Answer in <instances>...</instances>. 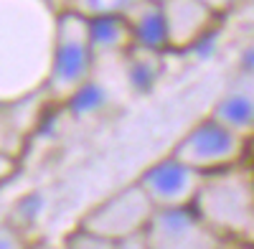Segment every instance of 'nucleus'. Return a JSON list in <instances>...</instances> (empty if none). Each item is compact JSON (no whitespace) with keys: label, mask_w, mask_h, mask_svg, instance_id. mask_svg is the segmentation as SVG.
<instances>
[{"label":"nucleus","mask_w":254,"mask_h":249,"mask_svg":"<svg viewBox=\"0 0 254 249\" xmlns=\"http://www.w3.org/2000/svg\"><path fill=\"white\" fill-rule=\"evenodd\" d=\"M56 15L54 0H0V105L44 94Z\"/></svg>","instance_id":"1"},{"label":"nucleus","mask_w":254,"mask_h":249,"mask_svg":"<svg viewBox=\"0 0 254 249\" xmlns=\"http://www.w3.org/2000/svg\"><path fill=\"white\" fill-rule=\"evenodd\" d=\"M190 209L224 242L254 247V158L206 173Z\"/></svg>","instance_id":"2"},{"label":"nucleus","mask_w":254,"mask_h":249,"mask_svg":"<svg viewBox=\"0 0 254 249\" xmlns=\"http://www.w3.org/2000/svg\"><path fill=\"white\" fill-rule=\"evenodd\" d=\"M97 54L89 36V20L74 10H59L51 64L44 94L51 105H66V102L94 79Z\"/></svg>","instance_id":"3"},{"label":"nucleus","mask_w":254,"mask_h":249,"mask_svg":"<svg viewBox=\"0 0 254 249\" xmlns=\"http://www.w3.org/2000/svg\"><path fill=\"white\" fill-rule=\"evenodd\" d=\"M249 145L252 140L231 132L214 117H203L176 142L171 155L190 165L201 176H206V173H216L247 160Z\"/></svg>","instance_id":"4"},{"label":"nucleus","mask_w":254,"mask_h":249,"mask_svg":"<svg viewBox=\"0 0 254 249\" xmlns=\"http://www.w3.org/2000/svg\"><path fill=\"white\" fill-rule=\"evenodd\" d=\"M153 216H155L153 201L145 196L140 183L132 181L130 186H125L117 193L107 196L102 203H97L94 209H89L79 219L76 226L102 239L122 242L142 234Z\"/></svg>","instance_id":"5"},{"label":"nucleus","mask_w":254,"mask_h":249,"mask_svg":"<svg viewBox=\"0 0 254 249\" xmlns=\"http://www.w3.org/2000/svg\"><path fill=\"white\" fill-rule=\"evenodd\" d=\"M203 176L193 171L190 165L181 163L173 155H165L137 176L140 188L153 201L155 211H176L190 209L201 188Z\"/></svg>","instance_id":"6"},{"label":"nucleus","mask_w":254,"mask_h":249,"mask_svg":"<svg viewBox=\"0 0 254 249\" xmlns=\"http://www.w3.org/2000/svg\"><path fill=\"white\" fill-rule=\"evenodd\" d=\"M147 249H224V242L193 209L155 211L145 229Z\"/></svg>","instance_id":"7"},{"label":"nucleus","mask_w":254,"mask_h":249,"mask_svg":"<svg viewBox=\"0 0 254 249\" xmlns=\"http://www.w3.org/2000/svg\"><path fill=\"white\" fill-rule=\"evenodd\" d=\"M168 51H193L216 31L221 15L203 0H160Z\"/></svg>","instance_id":"8"},{"label":"nucleus","mask_w":254,"mask_h":249,"mask_svg":"<svg viewBox=\"0 0 254 249\" xmlns=\"http://www.w3.org/2000/svg\"><path fill=\"white\" fill-rule=\"evenodd\" d=\"M208 117H214L231 132L254 142V74L237 71V76L214 102Z\"/></svg>","instance_id":"9"},{"label":"nucleus","mask_w":254,"mask_h":249,"mask_svg":"<svg viewBox=\"0 0 254 249\" xmlns=\"http://www.w3.org/2000/svg\"><path fill=\"white\" fill-rule=\"evenodd\" d=\"M125 18H127V23H130V31H132V46L168 54L160 0H137V3L127 10Z\"/></svg>","instance_id":"10"},{"label":"nucleus","mask_w":254,"mask_h":249,"mask_svg":"<svg viewBox=\"0 0 254 249\" xmlns=\"http://www.w3.org/2000/svg\"><path fill=\"white\" fill-rule=\"evenodd\" d=\"M89 20V36L97 59L125 56L132 49V31L125 15H97Z\"/></svg>","instance_id":"11"},{"label":"nucleus","mask_w":254,"mask_h":249,"mask_svg":"<svg viewBox=\"0 0 254 249\" xmlns=\"http://www.w3.org/2000/svg\"><path fill=\"white\" fill-rule=\"evenodd\" d=\"M38 97H44V94H36L31 99L15 102V105H0V153L20 158L23 142L31 132V122L20 120V115H23Z\"/></svg>","instance_id":"12"},{"label":"nucleus","mask_w":254,"mask_h":249,"mask_svg":"<svg viewBox=\"0 0 254 249\" xmlns=\"http://www.w3.org/2000/svg\"><path fill=\"white\" fill-rule=\"evenodd\" d=\"M163 56L165 51H150V49H137L132 46L122 59H125V71L135 92H150L155 81L163 76Z\"/></svg>","instance_id":"13"},{"label":"nucleus","mask_w":254,"mask_h":249,"mask_svg":"<svg viewBox=\"0 0 254 249\" xmlns=\"http://www.w3.org/2000/svg\"><path fill=\"white\" fill-rule=\"evenodd\" d=\"M137 0H59V10H74L84 18L97 15H127Z\"/></svg>","instance_id":"14"},{"label":"nucleus","mask_w":254,"mask_h":249,"mask_svg":"<svg viewBox=\"0 0 254 249\" xmlns=\"http://www.w3.org/2000/svg\"><path fill=\"white\" fill-rule=\"evenodd\" d=\"M104 102H107V94H104V89H99L97 81L92 79L89 84L81 87L64 107L74 110L76 115H89V112H97L99 107H104Z\"/></svg>","instance_id":"15"},{"label":"nucleus","mask_w":254,"mask_h":249,"mask_svg":"<svg viewBox=\"0 0 254 249\" xmlns=\"http://www.w3.org/2000/svg\"><path fill=\"white\" fill-rule=\"evenodd\" d=\"M64 247L66 249H117V242H110V239H102L97 234H89L84 229H76L66 234L64 239Z\"/></svg>","instance_id":"16"},{"label":"nucleus","mask_w":254,"mask_h":249,"mask_svg":"<svg viewBox=\"0 0 254 249\" xmlns=\"http://www.w3.org/2000/svg\"><path fill=\"white\" fill-rule=\"evenodd\" d=\"M26 237L20 232V226H15L10 219L0 221V249H28Z\"/></svg>","instance_id":"17"},{"label":"nucleus","mask_w":254,"mask_h":249,"mask_svg":"<svg viewBox=\"0 0 254 249\" xmlns=\"http://www.w3.org/2000/svg\"><path fill=\"white\" fill-rule=\"evenodd\" d=\"M237 71H242V74H254V36H252L247 44L239 49V56H237Z\"/></svg>","instance_id":"18"},{"label":"nucleus","mask_w":254,"mask_h":249,"mask_svg":"<svg viewBox=\"0 0 254 249\" xmlns=\"http://www.w3.org/2000/svg\"><path fill=\"white\" fill-rule=\"evenodd\" d=\"M18 171V158L13 155H5V153H0V186L8 183Z\"/></svg>","instance_id":"19"},{"label":"nucleus","mask_w":254,"mask_h":249,"mask_svg":"<svg viewBox=\"0 0 254 249\" xmlns=\"http://www.w3.org/2000/svg\"><path fill=\"white\" fill-rule=\"evenodd\" d=\"M203 3H208L219 15H226L229 10H234L239 3H244V0H203Z\"/></svg>","instance_id":"20"},{"label":"nucleus","mask_w":254,"mask_h":249,"mask_svg":"<svg viewBox=\"0 0 254 249\" xmlns=\"http://www.w3.org/2000/svg\"><path fill=\"white\" fill-rule=\"evenodd\" d=\"M117 249H147L145 232H142V234H137V237H130V239H122V242H117Z\"/></svg>","instance_id":"21"},{"label":"nucleus","mask_w":254,"mask_h":249,"mask_svg":"<svg viewBox=\"0 0 254 249\" xmlns=\"http://www.w3.org/2000/svg\"><path fill=\"white\" fill-rule=\"evenodd\" d=\"M28 249H66V247H64V242H61V244H54V242H41V244H33V247H28Z\"/></svg>","instance_id":"22"}]
</instances>
